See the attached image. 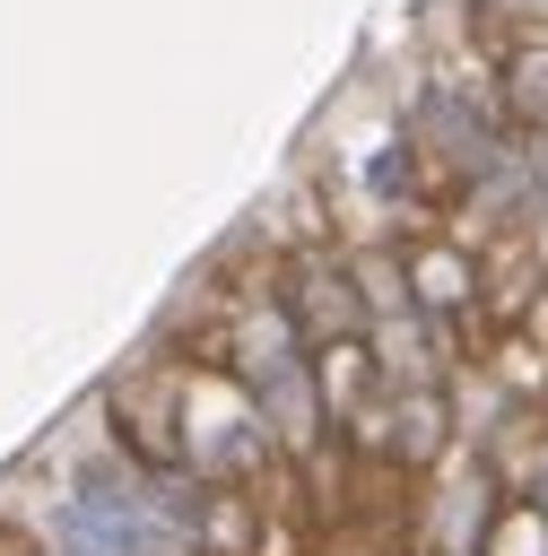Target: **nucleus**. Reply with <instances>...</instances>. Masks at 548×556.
<instances>
[{
  "instance_id": "7ed1b4c3",
  "label": "nucleus",
  "mask_w": 548,
  "mask_h": 556,
  "mask_svg": "<svg viewBox=\"0 0 548 556\" xmlns=\"http://www.w3.org/2000/svg\"><path fill=\"white\" fill-rule=\"evenodd\" d=\"M452 452V382H400L391 391V460L426 478Z\"/></svg>"
},
{
  "instance_id": "f03ea898",
  "label": "nucleus",
  "mask_w": 548,
  "mask_h": 556,
  "mask_svg": "<svg viewBox=\"0 0 548 556\" xmlns=\"http://www.w3.org/2000/svg\"><path fill=\"white\" fill-rule=\"evenodd\" d=\"M400 278H409V304L426 313V321H444V330H461L470 313H478V252H461L452 235H435V226H409L400 235Z\"/></svg>"
},
{
  "instance_id": "f257e3e1",
  "label": "nucleus",
  "mask_w": 548,
  "mask_h": 556,
  "mask_svg": "<svg viewBox=\"0 0 548 556\" xmlns=\"http://www.w3.org/2000/svg\"><path fill=\"white\" fill-rule=\"evenodd\" d=\"M104 417H113V443H122L148 478H191V434H183V365L139 356L130 374H113Z\"/></svg>"
},
{
  "instance_id": "20e7f679",
  "label": "nucleus",
  "mask_w": 548,
  "mask_h": 556,
  "mask_svg": "<svg viewBox=\"0 0 548 556\" xmlns=\"http://www.w3.org/2000/svg\"><path fill=\"white\" fill-rule=\"evenodd\" d=\"M478 556H548V513L522 504V495H505L487 513V530H478Z\"/></svg>"
},
{
  "instance_id": "39448f33",
  "label": "nucleus",
  "mask_w": 548,
  "mask_h": 556,
  "mask_svg": "<svg viewBox=\"0 0 548 556\" xmlns=\"http://www.w3.org/2000/svg\"><path fill=\"white\" fill-rule=\"evenodd\" d=\"M374 556H444V530H435V513L418 504L400 530H383V539H374Z\"/></svg>"
},
{
  "instance_id": "423d86ee",
  "label": "nucleus",
  "mask_w": 548,
  "mask_h": 556,
  "mask_svg": "<svg viewBox=\"0 0 548 556\" xmlns=\"http://www.w3.org/2000/svg\"><path fill=\"white\" fill-rule=\"evenodd\" d=\"M0 556H43V547H35V539H26L17 521H0Z\"/></svg>"
}]
</instances>
